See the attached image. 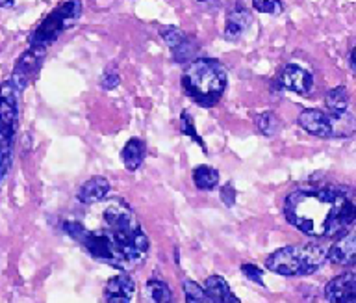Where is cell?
Segmentation results:
<instances>
[{
  "label": "cell",
  "mask_w": 356,
  "mask_h": 303,
  "mask_svg": "<svg viewBox=\"0 0 356 303\" xmlns=\"http://www.w3.org/2000/svg\"><path fill=\"white\" fill-rule=\"evenodd\" d=\"M104 225L89 231L80 222H65L63 229L82 244L91 257L113 268L130 270L149 253V238L138 224L134 210L122 199H111L102 212Z\"/></svg>",
  "instance_id": "obj_1"
},
{
  "label": "cell",
  "mask_w": 356,
  "mask_h": 303,
  "mask_svg": "<svg viewBox=\"0 0 356 303\" xmlns=\"http://www.w3.org/2000/svg\"><path fill=\"white\" fill-rule=\"evenodd\" d=\"M355 194L349 186L316 185L291 192L284 203L289 224L314 238H336L355 224Z\"/></svg>",
  "instance_id": "obj_2"
},
{
  "label": "cell",
  "mask_w": 356,
  "mask_h": 303,
  "mask_svg": "<svg viewBox=\"0 0 356 303\" xmlns=\"http://www.w3.org/2000/svg\"><path fill=\"white\" fill-rule=\"evenodd\" d=\"M184 91L200 107H213L227 90V71L211 58H199L189 63L182 75Z\"/></svg>",
  "instance_id": "obj_3"
},
{
  "label": "cell",
  "mask_w": 356,
  "mask_h": 303,
  "mask_svg": "<svg viewBox=\"0 0 356 303\" xmlns=\"http://www.w3.org/2000/svg\"><path fill=\"white\" fill-rule=\"evenodd\" d=\"M327 263V249L319 244L286 246L271 253L266 261L269 272L286 277L310 275Z\"/></svg>",
  "instance_id": "obj_4"
},
{
  "label": "cell",
  "mask_w": 356,
  "mask_h": 303,
  "mask_svg": "<svg viewBox=\"0 0 356 303\" xmlns=\"http://www.w3.org/2000/svg\"><path fill=\"white\" fill-rule=\"evenodd\" d=\"M19 121V91L10 80L0 86V185L11 168L13 138Z\"/></svg>",
  "instance_id": "obj_5"
},
{
  "label": "cell",
  "mask_w": 356,
  "mask_h": 303,
  "mask_svg": "<svg viewBox=\"0 0 356 303\" xmlns=\"http://www.w3.org/2000/svg\"><path fill=\"white\" fill-rule=\"evenodd\" d=\"M299 125L312 136L317 138H339V136H350L355 130V119L349 112L341 116H330V114L308 108L302 110L299 116Z\"/></svg>",
  "instance_id": "obj_6"
},
{
  "label": "cell",
  "mask_w": 356,
  "mask_h": 303,
  "mask_svg": "<svg viewBox=\"0 0 356 303\" xmlns=\"http://www.w3.org/2000/svg\"><path fill=\"white\" fill-rule=\"evenodd\" d=\"M80 15H82V2H80V0H69L65 4H61V6L56 8L54 12L44 19L43 24L33 32L30 47L47 49L50 43H54V41L58 40V36H60L63 30H67L69 26H72V24L76 23Z\"/></svg>",
  "instance_id": "obj_7"
},
{
  "label": "cell",
  "mask_w": 356,
  "mask_h": 303,
  "mask_svg": "<svg viewBox=\"0 0 356 303\" xmlns=\"http://www.w3.org/2000/svg\"><path fill=\"white\" fill-rule=\"evenodd\" d=\"M44 58V49H38V47H30L17 62L15 69H13V77H11V84L15 86V90L21 93L28 86V82L38 75L41 62Z\"/></svg>",
  "instance_id": "obj_8"
},
{
  "label": "cell",
  "mask_w": 356,
  "mask_h": 303,
  "mask_svg": "<svg viewBox=\"0 0 356 303\" xmlns=\"http://www.w3.org/2000/svg\"><path fill=\"white\" fill-rule=\"evenodd\" d=\"M160 36L171 49L175 62L186 63L193 58L195 43L184 34L182 30H178L177 26H163L160 29Z\"/></svg>",
  "instance_id": "obj_9"
},
{
  "label": "cell",
  "mask_w": 356,
  "mask_h": 303,
  "mask_svg": "<svg viewBox=\"0 0 356 303\" xmlns=\"http://www.w3.org/2000/svg\"><path fill=\"white\" fill-rule=\"evenodd\" d=\"M356 294V275L355 272H345V274L334 277L325 286V297L330 303H347L355 300Z\"/></svg>",
  "instance_id": "obj_10"
},
{
  "label": "cell",
  "mask_w": 356,
  "mask_h": 303,
  "mask_svg": "<svg viewBox=\"0 0 356 303\" xmlns=\"http://www.w3.org/2000/svg\"><path fill=\"white\" fill-rule=\"evenodd\" d=\"M280 86L299 95H308L314 90V77L306 69L289 63L280 73Z\"/></svg>",
  "instance_id": "obj_11"
},
{
  "label": "cell",
  "mask_w": 356,
  "mask_h": 303,
  "mask_svg": "<svg viewBox=\"0 0 356 303\" xmlns=\"http://www.w3.org/2000/svg\"><path fill=\"white\" fill-rule=\"evenodd\" d=\"M136 292V283L128 274L113 275L104 286L106 303H130Z\"/></svg>",
  "instance_id": "obj_12"
},
{
  "label": "cell",
  "mask_w": 356,
  "mask_h": 303,
  "mask_svg": "<svg viewBox=\"0 0 356 303\" xmlns=\"http://www.w3.org/2000/svg\"><path fill=\"white\" fill-rule=\"evenodd\" d=\"M356 258V236L353 231H347L345 235H341L338 240L334 242L330 249L327 251V261L332 264H343V266H350L355 264Z\"/></svg>",
  "instance_id": "obj_13"
},
{
  "label": "cell",
  "mask_w": 356,
  "mask_h": 303,
  "mask_svg": "<svg viewBox=\"0 0 356 303\" xmlns=\"http://www.w3.org/2000/svg\"><path fill=\"white\" fill-rule=\"evenodd\" d=\"M110 190V180L104 177H93V179L86 180L82 188L78 190V201L83 205H97V203L104 201Z\"/></svg>",
  "instance_id": "obj_14"
},
{
  "label": "cell",
  "mask_w": 356,
  "mask_h": 303,
  "mask_svg": "<svg viewBox=\"0 0 356 303\" xmlns=\"http://www.w3.org/2000/svg\"><path fill=\"white\" fill-rule=\"evenodd\" d=\"M250 26V13L243 6L234 8L227 15V26H225V38L228 41H238Z\"/></svg>",
  "instance_id": "obj_15"
},
{
  "label": "cell",
  "mask_w": 356,
  "mask_h": 303,
  "mask_svg": "<svg viewBox=\"0 0 356 303\" xmlns=\"http://www.w3.org/2000/svg\"><path fill=\"white\" fill-rule=\"evenodd\" d=\"M206 290V294L211 297V302L213 303H241L238 297L234 296V292L230 290V286L222 277L219 275H210L208 279L204 281V286H202Z\"/></svg>",
  "instance_id": "obj_16"
},
{
  "label": "cell",
  "mask_w": 356,
  "mask_h": 303,
  "mask_svg": "<svg viewBox=\"0 0 356 303\" xmlns=\"http://www.w3.org/2000/svg\"><path fill=\"white\" fill-rule=\"evenodd\" d=\"M145 155H147V146H145L143 140H139V138L128 140L127 146H124V149H122L121 153L124 168H127L128 171H136V169L143 164Z\"/></svg>",
  "instance_id": "obj_17"
},
{
  "label": "cell",
  "mask_w": 356,
  "mask_h": 303,
  "mask_svg": "<svg viewBox=\"0 0 356 303\" xmlns=\"http://www.w3.org/2000/svg\"><path fill=\"white\" fill-rule=\"evenodd\" d=\"M325 102L330 116H341L349 110V91L343 86L332 88L325 97Z\"/></svg>",
  "instance_id": "obj_18"
},
{
  "label": "cell",
  "mask_w": 356,
  "mask_h": 303,
  "mask_svg": "<svg viewBox=\"0 0 356 303\" xmlns=\"http://www.w3.org/2000/svg\"><path fill=\"white\" fill-rule=\"evenodd\" d=\"M147 297L149 303H175L172 302V292L165 281L161 279H150L147 281Z\"/></svg>",
  "instance_id": "obj_19"
},
{
  "label": "cell",
  "mask_w": 356,
  "mask_h": 303,
  "mask_svg": "<svg viewBox=\"0 0 356 303\" xmlns=\"http://www.w3.org/2000/svg\"><path fill=\"white\" fill-rule=\"evenodd\" d=\"M193 180L199 190H211L219 182V173L211 166H197L193 169Z\"/></svg>",
  "instance_id": "obj_20"
},
{
  "label": "cell",
  "mask_w": 356,
  "mask_h": 303,
  "mask_svg": "<svg viewBox=\"0 0 356 303\" xmlns=\"http://www.w3.org/2000/svg\"><path fill=\"white\" fill-rule=\"evenodd\" d=\"M184 294H186V303H213L204 288L191 279L184 281Z\"/></svg>",
  "instance_id": "obj_21"
},
{
  "label": "cell",
  "mask_w": 356,
  "mask_h": 303,
  "mask_svg": "<svg viewBox=\"0 0 356 303\" xmlns=\"http://www.w3.org/2000/svg\"><path fill=\"white\" fill-rule=\"evenodd\" d=\"M256 123H258V129L261 130V134L266 136H273L278 129H280V121H278V118L273 112L260 114Z\"/></svg>",
  "instance_id": "obj_22"
},
{
  "label": "cell",
  "mask_w": 356,
  "mask_h": 303,
  "mask_svg": "<svg viewBox=\"0 0 356 303\" xmlns=\"http://www.w3.org/2000/svg\"><path fill=\"white\" fill-rule=\"evenodd\" d=\"M252 4L260 13H269V15H278L282 13V0H252Z\"/></svg>",
  "instance_id": "obj_23"
},
{
  "label": "cell",
  "mask_w": 356,
  "mask_h": 303,
  "mask_svg": "<svg viewBox=\"0 0 356 303\" xmlns=\"http://www.w3.org/2000/svg\"><path fill=\"white\" fill-rule=\"evenodd\" d=\"M180 125H182V132H184V134H188L189 138H193V140L197 141V143H199V146L202 147V149H204V151H206L204 141L200 140V136L197 134V130H195L193 121L189 119V114H188V112H184V114H182V119H180Z\"/></svg>",
  "instance_id": "obj_24"
},
{
  "label": "cell",
  "mask_w": 356,
  "mask_h": 303,
  "mask_svg": "<svg viewBox=\"0 0 356 303\" xmlns=\"http://www.w3.org/2000/svg\"><path fill=\"white\" fill-rule=\"evenodd\" d=\"M241 272H243V275L247 279L254 281L258 285H264V279H261L264 270H260L258 266H254V264H243V266H241Z\"/></svg>",
  "instance_id": "obj_25"
},
{
  "label": "cell",
  "mask_w": 356,
  "mask_h": 303,
  "mask_svg": "<svg viewBox=\"0 0 356 303\" xmlns=\"http://www.w3.org/2000/svg\"><path fill=\"white\" fill-rule=\"evenodd\" d=\"M100 84H102V88L104 90H113L117 84H119V75L111 69V71H108V73H104V77H102V80H100Z\"/></svg>",
  "instance_id": "obj_26"
},
{
  "label": "cell",
  "mask_w": 356,
  "mask_h": 303,
  "mask_svg": "<svg viewBox=\"0 0 356 303\" xmlns=\"http://www.w3.org/2000/svg\"><path fill=\"white\" fill-rule=\"evenodd\" d=\"M221 199L227 207H232L234 201H236V190H234V186L230 182L221 190Z\"/></svg>",
  "instance_id": "obj_27"
},
{
  "label": "cell",
  "mask_w": 356,
  "mask_h": 303,
  "mask_svg": "<svg viewBox=\"0 0 356 303\" xmlns=\"http://www.w3.org/2000/svg\"><path fill=\"white\" fill-rule=\"evenodd\" d=\"M13 6V0H0V8H6V10H10Z\"/></svg>",
  "instance_id": "obj_28"
},
{
  "label": "cell",
  "mask_w": 356,
  "mask_h": 303,
  "mask_svg": "<svg viewBox=\"0 0 356 303\" xmlns=\"http://www.w3.org/2000/svg\"><path fill=\"white\" fill-rule=\"evenodd\" d=\"M349 65H350V69L355 71V51L349 52Z\"/></svg>",
  "instance_id": "obj_29"
},
{
  "label": "cell",
  "mask_w": 356,
  "mask_h": 303,
  "mask_svg": "<svg viewBox=\"0 0 356 303\" xmlns=\"http://www.w3.org/2000/svg\"><path fill=\"white\" fill-rule=\"evenodd\" d=\"M199 2H213V0H199Z\"/></svg>",
  "instance_id": "obj_30"
},
{
  "label": "cell",
  "mask_w": 356,
  "mask_h": 303,
  "mask_svg": "<svg viewBox=\"0 0 356 303\" xmlns=\"http://www.w3.org/2000/svg\"><path fill=\"white\" fill-rule=\"evenodd\" d=\"M347 303H355V300H353V302H347Z\"/></svg>",
  "instance_id": "obj_31"
}]
</instances>
